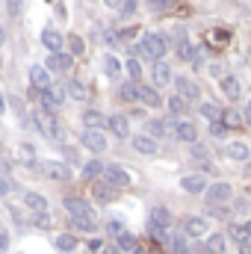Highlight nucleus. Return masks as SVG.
<instances>
[{"instance_id": "56", "label": "nucleus", "mask_w": 251, "mask_h": 254, "mask_svg": "<svg viewBox=\"0 0 251 254\" xmlns=\"http://www.w3.org/2000/svg\"><path fill=\"white\" fill-rule=\"evenodd\" d=\"M6 110V101H3V92H0V113Z\"/></svg>"}, {"instance_id": "59", "label": "nucleus", "mask_w": 251, "mask_h": 254, "mask_svg": "<svg viewBox=\"0 0 251 254\" xmlns=\"http://www.w3.org/2000/svg\"><path fill=\"white\" fill-rule=\"evenodd\" d=\"M249 57H251V48H249Z\"/></svg>"}, {"instance_id": "53", "label": "nucleus", "mask_w": 251, "mask_h": 254, "mask_svg": "<svg viewBox=\"0 0 251 254\" xmlns=\"http://www.w3.org/2000/svg\"><path fill=\"white\" fill-rule=\"evenodd\" d=\"M104 3H107V6H110V9H119V6H122V3H125V0H104Z\"/></svg>"}, {"instance_id": "2", "label": "nucleus", "mask_w": 251, "mask_h": 254, "mask_svg": "<svg viewBox=\"0 0 251 254\" xmlns=\"http://www.w3.org/2000/svg\"><path fill=\"white\" fill-rule=\"evenodd\" d=\"M63 204H65L68 219H92V222H95V207H92L89 201H83V198H77V195H68Z\"/></svg>"}, {"instance_id": "57", "label": "nucleus", "mask_w": 251, "mask_h": 254, "mask_svg": "<svg viewBox=\"0 0 251 254\" xmlns=\"http://www.w3.org/2000/svg\"><path fill=\"white\" fill-rule=\"evenodd\" d=\"M0 45H3V27H0Z\"/></svg>"}, {"instance_id": "33", "label": "nucleus", "mask_w": 251, "mask_h": 254, "mask_svg": "<svg viewBox=\"0 0 251 254\" xmlns=\"http://www.w3.org/2000/svg\"><path fill=\"white\" fill-rule=\"evenodd\" d=\"M145 234H148L154 243H166V240H169L166 228H160V225H154V222H148V225H145Z\"/></svg>"}, {"instance_id": "12", "label": "nucleus", "mask_w": 251, "mask_h": 254, "mask_svg": "<svg viewBox=\"0 0 251 254\" xmlns=\"http://www.w3.org/2000/svg\"><path fill=\"white\" fill-rule=\"evenodd\" d=\"M71 63H74V57L60 51V54H51V57H48V65H45V68H48V71H71Z\"/></svg>"}, {"instance_id": "10", "label": "nucleus", "mask_w": 251, "mask_h": 254, "mask_svg": "<svg viewBox=\"0 0 251 254\" xmlns=\"http://www.w3.org/2000/svg\"><path fill=\"white\" fill-rule=\"evenodd\" d=\"M42 172H45L51 181H68V178H71V169H68L65 163H57V160H48V163L42 166Z\"/></svg>"}, {"instance_id": "40", "label": "nucleus", "mask_w": 251, "mask_h": 254, "mask_svg": "<svg viewBox=\"0 0 251 254\" xmlns=\"http://www.w3.org/2000/svg\"><path fill=\"white\" fill-rule=\"evenodd\" d=\"M184 107H187V101H184L181 95H175V98H169V110H172L175 116H181V113H184Z\"/></svg>"}, {"instance_id": "41", "label": "nucleus", "mask_w": 251, "mask_h": 254, "mask_svg": "<svg viewBox=\"0 0 251 254\" xmlns=\"http://www.w3.org/2000/svg\"><path fill=\"white\" fill-rule=\"evenodd\" d=\"M145 3H148L154 12H163V9H172V6H175V0H145Z\"/></svg>"}, {"instance_id": "29", "label": "nucleus", "mask_w": 251, "mask_h": 254, "mask_svg": "<svg viewBox=\"0 0 251 254\" xmlns=\"http://www.w3.org/2000/svg\"><path fill=\"white\" fill-rule=\"evenodd\" d=\"M228 157H231V160H249L251 151H249L246 142H231V145H228Z\"/></svg>"}, {"instance_id": "51", "label": "nucleus", "mask_w": 251, "mask_h": 254, "mask_svg": "<svg viewBox=\"0 0 251 254\" xmlns=\"http://www.w3.org/2000/svg\"><path fill=\"white\" fill-rule=\"evenodd\" d=\"M6 249H9V234L0 228V252H6Z\"/></svg>"}, {"instance_id": "20", "label": "nucleus", "mask_w": 251, "mask_h": 254, "mask_svg": "<svg viewBox=\"0 0 251 254\" xmlns=\"http://www.w3.org/2000/svg\"><path fill=\"white\" fill-rule=\"evenodd\" d=\"M63 42L65 39L57 33V30H45V33H42V45H45L51 54H60V51H63Z\"/></svg>"}, {"instance_id": "25", "label": "nucleus", "mask_w": 251, "mask_h": 254, "mask_svg": "<svg viewBox=\"0 0 251 254\" xmlns=\"http://www.w3.org/2000/svg\"><path fill=\"white\" fill-rule=\"evenodd\" d=\"M65 92H68L74 101H86V98H89V89H86L80 80H68V83H65Z\"/></svg>"}, {"instance_id": "45", "label": "nucleus", "mask_w": 251, "mask_h": 254, "mask_svg": "<svg viewBox=\"0 0 251 254\" xmlns=\"http://www.w3.org/2000/svg\"><path fill=\"white\" fill-rule=\"evenodd\" d=\"M210 133H213V136H219V139H222V136H228V127L222 125V122H210Z\"/></svg>"}, {"instance_id": "35", "label": "nucleus", "mask_w": 251, "mask_h": 254, "mask_svg": "<svg viewBox=\"0 0 251 254\" xmlns=\"http://www.w3.org/2000/svg\"><path fill=\"white\" fill-rule=\"evenodd\" d=\"M207 42H210V45H228V42H231V33H228V30H210Z\"/></svg>"}, {"instance_id": "8", "label": "nucleus", "mask_w": 251, "mask_h": 254, "mask_svg": "<svg viewBox=\"0 0 251 254\" xmlns=\"http://www.w3.org/2000/svg\"><path fill=\"white\" fill-rule=\"evenodd\" d=\"M231 198H234L231 184H213V187H207V204H225Z\"/></svg>"}, {"instance_id": "26", "label": "nucleus", "mask_w": 251, "mask_h": 254, "mask_svg": "<svg viewBox=\"0 0 251 254\" xmlns=\"http://www.w3.org/2000/svg\"><path fill=\"white\" fill-rule=\"evenodd\" d=\"M83 125L89 127V130H101V127L107 125V119H104L98 110H86V113H83Z\"/></svg>"}, {"instance_id": "24", "label": "nucleus", "mask_w": 251, "mask_h": 254, "mask_svg": "<svg viewBox=\"0 0 251 254\" xmlns=\"http://www.w3.org/2000/svg\"><path fill=\"white\" fill-rule=\"evenodd\" d=\"M148 222H154V225H160V228L169 231V225H172V213H169L166 207H154L151 216H148Z\"/></svg>"}, {"instance_id": "47", "label": "nucleus", "mask_w": 251, "mask_h": 254, "mask_svg": "<svg viewBox=\"0 0 251 254\" xmlns=\"http://www.w3.org/2000/svg\"><path fill=\"white\" fill-rule=\"evenodd\" d=\"M192 157H198V160H207V148H204V145H198V142H192Z\"/></svg>"}, {"instance_id": "37", "label": "nucleus", "mask_w": 251, "mask_h": 254, "mask_svg": "<svg viewBox=\"0 0 251 254\" xmlns=\"http://www.w3.org/2000/svg\"><path fill=\"white\" fill-rule=\"evenodd\" d=\"M104 71H107L110 77H119V74H122V63H119L116 57H107V60H104Z\"/></svg>"}, {"instance_id": "15", "label": "nucleus", "mask_w": 251, "mask_h": 254, "mask_svg": "<svg viewBox=\"0 0 251 254\" xmlns=\"http://www.w3.org/2000/svg\"><path fill=\"white\" fill-rule=\"evenodd\" d=\"M24 207L33 210L36 216H39V213H48V198H42L39 192H27V195H24Z\"/></svg>"}, {"instance_id": "14", "label": "nucleus", "mask_w": 251, "mask_h": 254, "mask_svg": "<svg viewBox=\"0 0 251 254\" xmlns=\"http://www.w3.org/2000/svg\"><path fill=\"white\" fill-rule=\"evenodd\" d=\"M133 148H136L139 154H145V157H154V154L160 151V145H157L151 136H133Z\"/></svg>"}, {"instance_id": "3", "label": "nucleus", "mask_w": 251, "mask_h": 254, "mask_svg": "<svg viewBox=\"0 0 251 254\" xmlns=\"http://www.w3.org/2000/svg\"><path fill=\"white\" fill-rule=\"evenodd\" d=\"M104 184L107 187H113V190H125V187H130V175H127L122 166H104Z\"/></svg>"}, {"instance_id": "9", "label": "nucleus", "mask_w": 251, "mask_h": 254, "mask_svg": "<svg viewBox=\"0 0 251 254\" xmlns=\"http://www.w3.org/2000/svg\"><path fill=\"white\" fill-rule=\"evenodd\" d=\"M30 83H33L36 89H42V92H48V89L54 86V80H51V71H48L45 65H33V68H30Z\"/></svg>"}, {"instance_id": "34", "label": "nucleus", "mask_w": 251, "mask_h": 254, "mask_svg": "<svg viewBox=\"0 0 251 254\" xmlns=\"http://www.w3.org/2000/svg\"><path fill=\"white\" fill-rule=\"evenodd\" d=\"M95 198H98L101 204H110V201L116 198V192H113V187H107V184H95Z\"/></svg>"}, {"instance_id": "52", "label": "nucleus", "mask_w": 251, "mask_h": 254, "mask_svg": "<svg viewBox=\"0 0 251 254\" xmlns=\"http://www.w3.org/2000/svg\"><path fill=\"white\" fill-rule=\"evenodd\" d=\"M0 195H9V181L6 178H0Z\"/></svg>"}, {"instance_id": "32", "label": "nucleus", "mask_w": 251, "mask_h": 254, "mask_svg": "<svg viewBox=\"0 0 251 254\" xmlns=\"http://www.w3.org/2000/svg\"><path fill=\"white\" fill-rule=\"evenodd\" d=\"M104 175V163L101 160H89L86 166H83V178L86 181H95V178H101Z\"/></svg>"}, {"instance_id": "36", "label": "nucleus", "mask_w": 251, "mask_h": 254, "mask_svg": "<svg viewBox=\"0 0 251 254\" xmlns=\"http://www.w3.org/2000/svg\"><path fill=\"white\" fill-rule=\"evenodd\" d=\"M201 116L210 119V122H219V119H222V110H219L216 104H201Z\"/></svg>"}, {"instance_id": "44", "label": "nucleus", "mask_w": 251, "mask_h": 254, "mask_svg": "<svg viewBox=\"0 0 251 254\" xmlns=\"http://www.w3.org/2000/svg\"><path fill=\"white\" fill-rule=\"evenodd\" d=\"M166 122H148V130H151V139H154V136H163V133H166Z\"/></svg>"}, {"instance_id": "46", "label": "nucleus", "mask_w": 251, "mask_h": 254, "mask_svg": "<svg viewBox=\"0 0 251 254\" xmlns=\"http://www.w3.org/2000/svg\"><path fill=\"white\" fill-rule=\"evenodd\" d=\"M107 234H110V237H119V234H125V225H122V222H116V219H113V222H110V225H107Z\"/></svg>"}, {"instance_id": "4", "label": "nucleus", "mask_w": 251, "mask_h": 254, "mask_svg": "<svg viewBox=\"0 0 251 254\" xmlns=\"http://www.w3.org/2000/svg\"><path fill=\"white\" fill-rule=\"evenodd\" d=\"M65 86H51L48 92H42V107H45V113H54V110H60L65 104Z\"/></svg>"}, {"instance_id": "27", "label": "nucleus", "mask_w": 251, "mask_h": 254, "mask_svg": "<svg viewBox=\"0 0 251 254\" xmlns=\"http://www.w3.org/2000/svg\"><path fill=\"white\" fill-rule=\"evenodd\" d=\"M204 249H207V254H225L228 243H225V237H222V234H213V237L207 234V246H204Z\"/></svg>"}, {"instance_id": "22", "label": "nucleus", "mask_w": 251, "mask_h": 254, "mask_svg": "<svg viewBox=\"0 0 251 254\" xmlns=\"http://www.w3.org/2000/svg\"><path fill=\"white\" fill-rule=\"evenodd\" d=\"M119 98L125 101V104H133V101H139V83H133V80H127L119 86Z\"/></svg>"}, {"instance_id": "5", "label": "nucleus", "mask_w": 251, "mask_h": 254, "mask_svg": "<svg viewBox=\"0 0 251 254\" xmlns=\"http://www.w3.org/2000/svg\"><path fill=\"white\" fill-rule=\"evenodd\" d=\"M33 122L39 125V130H42L48 139H60V136H63V130H60V125H57V119H54L51 113H45V110H42V113H36V116H33Z\"/></svg>"}, {"instance_id": "54", "label": "nucleus", "mask_w": 251, "mask_h": 254, "mask_svg": "<svg viewBox=\"0 0 251 254\" xmlns=\"http://www.w3.org/2000/svg\"><path fill=\"white\" fill-rule=\"evenodd\" d=\"M240 252H243V254H251V243H243V246H240Z\"/></svg>"}, {"instance_id": "43", "label": "nucleus", "mask_w": 251, "mask_h": 254, "mask_svg": "<svg viewBox=\"0 0 251 254\" xmlns=\"http://www.w3.org/2000/svg\"><path fill=\"white\" fill-rule=\"evenodd\" d=\"M133 12H136V0H125V3L119 6V15H122V18H130Z\"/></svg>"}, {"instance_id": "49", "label": "nucleus", "mask_w": 251, "mask_h": 254, "mask_svg": "<svg viewBox=\"0 0 251 254\" xmlns=\"http://www.w3.org/2000/svg\"><path fill=\"white\" fill-rule=\"evenodd\" d=\"M36 228H51V216L48 213H39L36 216Z\"/></svg>"}, {"instance_id": "28", "label": "nucleus", "mask_w": 251, "mask_h": 254, "mask_svg": "<svg viewBox=\"0 0 251 254\" xmlns=\"http://www.w3.org/2000/svg\"><path fill=\"white\" fill-rule=\"evenodd\" d=\"M219 122L228 127V130H231V127H243V113H240V110H222V119H219Z\"/></svg>"}, {"instance_id": "6", "label": "nucleus", "mask_w": 251, "mask_h": 254, "mask_svg": "<svg viewBox=\"0 0 251 254\" xmlns=\"http://www.w3.org/2000/svg\"><path fill=\"white\" fill-rule=\"evenodd\" d=\"M80 139H83V145H86L92 154H104V151H107V136H104L101 130H89V127H86Z\"/></svg>"}, {"instance_id": "21", "label": "nucleus", "mask_w": 251, "mask_h": 254, "mask_svg": "<svg viewBox=\"0 0 251 254\" xmlns=\"http://www.w3.org/2000/svg\"><path fill=\"white\" fill-rule=\"evenodd\" d=\"M116 240H119V252L122 254H142V249H139V243H136V237H133V234H119V237H116Z\"/></svg>"}, {"instance_id": "23", "label": "nucleus", "mask_w": 251, "mask_h": 254, "mask_svg": "<svg viewBox=\"0 0 251 254\" xmlns=\"http://www.w3.org/2000/svg\"><path fill=\"white\" fill-rule=\"evenodd\" d=\"M175 136H178L181 142H189V145H192L198 133H195V125H192V122H178V125H175Z\"/></svg>"}, {"instance_id": "31", "label": "nucleus", "mask_w": 251, "mask_h": 254, "mask_svg": "<svg viewBox=\"0 0 251 254\" xmlns=\"http://www.w3.org/2000/svg\"><path fill=\"white\" fill-rule=\"evenodd\" d=\"M166 243L172 246V254H192V249H189V240H187V237H181V234H178V237H169Z\"/></svg>"}, {"instance_id": "38", "label": "nucleus", "mask_w": 251, "mask_h": 254, "mask_svg": "<svg viewBox=\"0 0 251 254\" xmlns=\"http://www.w3.org/2000/svg\"><path fill=\"white\" fill-rule=\"evenodd\" d=\"M195 51H198V48H195V45H189V42H181V45H178V54H181V60H187V63L195 60Z\"/></svg>"}, {"instance_id": "19", "label": "nucleus", "mask_w": 251, "mask_h": 254, "mask_svg": "<svg viewBox=\"0 0 251 254\" xmlns=\"http://www.w3.org/2000/svg\"><path fill=\"white\" fill-rule=\"evenodd\" d=\"M139 101L145 107H163V98H160V92L154 86H139Z\"/></svg>"}, {"instance_id": "18", "label": "nucleus", "mask_w": 251, "mask_h": 254, "mask_svg": "<svg viewBox=\"0 0 251 254\" xmlns=\"http://www.w3.org/2000/svg\"><path fill=\"white\" fill-rule=\"evenodd\" d=\"M222 92H225L231 101H240V95H243V86H240V80H237V77L225 74V77H222Z\"/></svg>"}, {"instance_id": "13", "label": "nucleus", "mask_w": 251, "mask_h": 254, "mask_svg": "<svg viewBox=\"0 0 251 254\" xmlns=\"http://www.w3.org/2000/svg\"><path fill=\"white\" fill-rule=\"evenodd\" d=\"M107 127H110V133H113V136H119V139H127V136H130L127 116H110V119H107Z\"/></svg>"}, {"instance_id": "58", "label": "nucleus", "mask_w": 251, "mask_h": 254, "mask_svg": "<svg viewBox=\"0 0 251 254\" xmlns=\"http://www.w3.org/2000/svg\"><path fill=\"white\" fill-rule=\"evenodd\" d=\"M246 119H249V125H251V110H249V116H246Z\"/></svg>"}, {"instance_id": "11", "label": "nucleus", "mask_w": 251, "mask_h": 254, "mask_svg": "<svg viewBox=\"0 0 251 254\" xmlns=\"http://www.w3.org/2000/svg\"><path fill=\"white\" fill-rule=\"evenodd\" d=\"M181 190L189 192V195H201V192H207V178L204 175H187L181 181Z\"/></svg>"}, {"instance_id": "30", "label": "nucleus", "mask_w": 251, "mask_h": 254, "mask_svg": "<svg viewBox=\"0 0 251 254\" xmlns=\"http://www.w3.org/2000/svg\"><path fill=\"white\" fill-rule=\"evenodd\" d=\"M54 246H57L60 252L71 254V252H74V249H77V237H74V234H60V237L54 240Z\"/></svg>"}, {"instance_id": "17", "label": "nucleus", "mask_w": 251, "mask_h": 254, "mask_svg": "<svg viewBox=\"0 0 251 254\" xmlns=\"http://www.w3.org/2000/svg\"><path fill=\"white\" fill-rule=\"evenodd\" d=\"M207 234H210V222L207 219L195 216V219L187 222V237H207Z\"/></svg>"}, {"instance_id": "7", "label": "nucleus", "mask_w": 251, "mask_h": 254, "mask_svg": "<svg viewBox=\"0 0 251 254\" xmlns=\"http://www.w3.org/2000/svg\"><path fill=\"white\" fill-rule=\"evenodd\" d=\"M175 86H178V95H181L184 101H198V98H201L198 83L189 80V77H175Z\"/></svg>"}, {"instance_id": "16", "label": "nucleus", "mask_w": 251, "mask_h": 254, "mask_svg": "<svg viewBox=\"0 0 251 254\" xmlns=\"http://www.w3.org/2000/svg\"><path fill=\"white\" fill-rule=\"evenodd\" d=\"M151 77H154V86H169V83H172V68L160 60V63H154Z\"/></svg>"}, {"instance_id": "48", "label": "nucleus", "mask_w": 251, "mask_h": 254, "mask_svg": "<svg viewBox=\"0 0 251 254\" xmlns=\"http://www.w3.org/2000/svg\"><path fill=\"white\" fill-rule=\"evenodd\" d=\"M89 249H92L95 254H101L104 252V240H101V237H92V240H89Z\"/></svg>"}, {"instance_id": "39", "label": "nucleus", "mask_w": 251, "mask_h": 254, "mask_svg": "<svg viewBox=\"0 0 251 254\" xmlns=\"http://www.w3.org/2000/svg\"><path fill=\"white\" fill-rule=\"evenodd\" d=\"M68 45H71V57H80V54L86 51V45H83V39H80V36H71V39H68Z\"/></svg>"}, {"instance_id": "1", "label": "nucleus", "mask_w": 251, "mask_h": 254, "mask_svg": "<svg viewBox=\"0 0 251 254\" xmlns=\"http://www.w3.org/2000/svg\"><path fill=\"white\" fill-rule=\"evenodd\" d=\"M166 48H169L166 36H160V33H145V36H142V42L133 48V54H136V57H148V60L160 63V60L166 57Z\"/></svg>"}, {"instance_id": "55", "label": "nucleus", "mask_w": 251, "mask_h": 254, "mask_svg": "<svg viewBox=\"0 0 251 254\" xmlns=\"http://www.w3.org/2000/svg\"><path fill=\"white\" fill-rule=\"evenodd\" d=\"M101 254H122V252H119V246H113V249H104Z\"/></svg>"}, {"instance_id": "42", "label": "nucleus", "mask_w": 251, "mask_h": 254, "mask_svg": "<svg viewBox=\"0 0 251 254\" xmlns=\"http://www.w3.org/2000/svg\"><path fill=\"white\" fill-rule=\"evenodd\" d=\"M127 71H130V77H133V83H136V80L142 77V65H139V60H136V57H133V60L127 63Z\"/></svg>"}, {"instance_id": "50", "label": "nucleus", "mask_w": 251, "mask_h": 254, "mask_svg": "<svg viewBox=\"0 0 251 254\" xmlns=\"http://www.w3.org/2000/svg\"><path fill=\"white\" fill-rule=\"evenodd\" d=\"M21 3H24V0H6V6H9V15H21Z\"/></svg>"}]
</instances>
